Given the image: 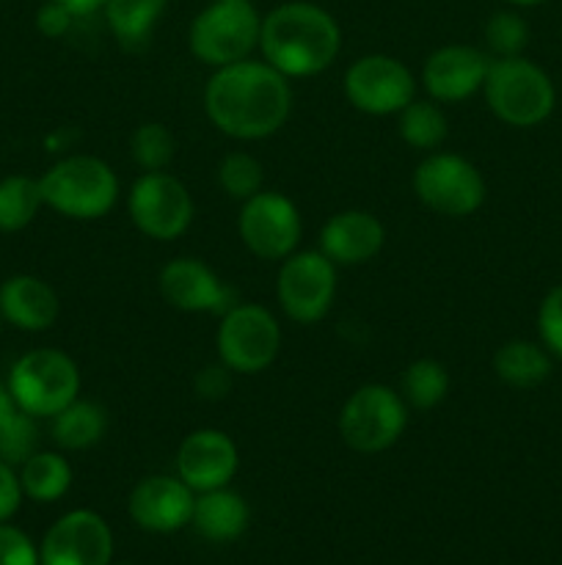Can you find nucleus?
<instances>
[{
	"label": "nucleus",
	"instance_id": "72a5a7b5",
	"mask_svg": "<svg viewBox=\"0 0 562 565\" xmlns=\"http://www.w3.org/2000/svg\"><path fill=\"white\" fill-rule=\"evenodd\" d=\"M0 565H42L39 546L14 524H0Z\"/></svg>",
	"mask_w": 562,
	"mask_h": 565
},
{
	"label": "nucleus",
	"instance_id": "473e14b6",
	"mask_svg": "<svg viewBox=\"0 0 562 565\" xmlns=\"http://www.w3.org/2000/svg\"><path fill=\"white\" fill-rule=\"evenodd\" d=\"M538 337L540 345L554 359H562V285L545 292L538 307Z\"/></svg>",
	"mask_w": 562,
	"mask_h": 565
},
{
	"label": "nucleus",
	"instance_id": "dca6fc26",
	"mask_svg": "<svg viewBox=\"0 0 562 565\" xmlns=\"http://www.w3.org/2000/svg\"><path fill=\"white\" fill-rule=\"evenodd\" d=\"M240 469V450L226 430L198 428L176 450V478L196 494L231 486Z\"/></svg>",
	"mask_w": 562,
	"mask_h": 565
},
{
	"label": "nucleus",
	"instance_id": "4468645a",
	"mask_svg": "<svg viewBox=\"0 0 562 565\" xmlns=\"http://www.w3.org/2000/svg\"><path fill=\"white\" fill-rule=\"evenodd\" d=\"M114 533L97 511L77 508L55 519L39 544L42 565H110Z\"/></svg>",
	"mask_w": 562,
	"mask_h": 565
},
{
	"label": "nucleus",
	"instance_id": "20e7f679",
	"mask_svg": "<svg viewBox=\"0 0 562 565\" xmlns=\"http://www.w3.org/2000/svg\"><path fill=\"white\" fill-rule=\"evenodd\" d=\"M483 97L490 114L507 127H538L556 105L554 83L549 72L523 55L490 58Z\"/></svg>",
	"mask_w": 562,
	"mask_h": 565
},
{
	"label": "nucleus",
	"instance_id": "393cba45",
	"mask_svg": "<svg viewBox=\"0 0 562 565\" xmlns=\"http://www.w3.org/2000/svg\"><path fill=\"white\" fill-rule=\"evenodd\" d=\"M169 0H105V22L125 50H138L152 39Z\"/></svg>",
	"mask_w": 562,
	"mask_h": 565
},
{
	"label": "nucleus",
	"instance_id": "6ab92c4d",
	"mask_svg": "<svg viewBox=\"0 0 562 565\" xmlns=\"http://www.w3.org/2000/svg\"><path fill=\"white\" fill-rule=\"evenodd\" d=\"M386 226L369 210H339L320 226L317 248L336 268L367 265L383 252Z\"/></svg>",
	"mask_w": 562,
	"mask_h": 565
},
{
	"label": "nucleus",
	"instance_id": "c85d7f7f",
	"mask_svg": "<svg viewBox=\"0 0 562 565\" xmlns=\"http://www.w3.org/2000/svg\"><path fill=\"white\" fill-rule=\"evenodd\" d=\"M215 177H218L220 191L240 204L248 202L251 196H257V193L264 188L262 160L251 152H242V149H235V152L224 154Z\"/></svg>",
	"mask_w": 562,
	"mask_h": 565
},
{
	"label": "nucleus",
	"instance_id": "2f4dec72",
	"mask_svg": "<svg viewBox=\"0 0 562 565\" xmlns=\"http://www.w3.org/2000/svg\"><path fill=\"white\" fill-rule=\"evenodd\" d=\"M39 450V419L20 412L0 428V461L20 467Z\"/></svg>",
	"mask_w": 562,
	"mask_h": 565
},
{
	"label": "nucleus",
	"instance_id": "4c0bfd02",
	"mask_svg": "<svg viewBox=\"0 0 562 565\" xmlns=\"http://www.w3.org/2000/svg\"><path fill=\"white\" fill-rule=\"evenodd\" d=\"M53 3L64 6L66 11H72V14L80 20V17H94L97 11L105 9V0H53Z\"/></svg>",
	"mask_w": 562,
	"mask_h": 565
},
{
	"label": "nucleus",
	"instance_id": "2eb2a0df",
	"mask_svg": "<svg viewBox=\"0 0 562 565\" xmlns=\"http://www.w3.org/2000/svg\"><path fill=\"white\" fill-rule=\"evenodd\" d=\"M158 290L171 309L185 315H224L235 307V290L198 257H176L160 268Z\"/></svg>",
	"mask_w": 562,
	"mask_h": 565
},
{
	"label": "nucleus",
	"instance_id": "7c9ffc66",
	"mask_svg": "<svg viewBox=\"0 0 562 565\" xmlns=\"http://www.w3.org/2000/svg\"><path fill=\"white\" fill-rule=\"evenodd\" d=\"M485 44L494 53V58H512L523 55L529 44V25L516 11H496L485 22Z\"/></svg>",
	"mask_w": 562,
	"mask_h": 565
},
{
	"label": "nucleus",
	"instance_id": "f3484780",
	"mask_svg": "<svg viewBox=\"0 0 562 565\" xmlns=\"http://www.w3.org/2000/svg\"><path fill=\"white\" fill-rule=\"evenodd\" d=\"M490 55L474 44H444L424 58L422 88L439 105L463 103L483 92Z\"/></svg>",
	"mask_w": 562,
	"mask_h": 565
},
{
	"label": "nucleus",
	"instance_id": "9b49d317",
	"mask_svg": "<svg viewBox=\"0 0 562 565\" xmlns=\"http://www.w3.org/2000/svg\"><path fill=\"white\" fill-rule=\"evenodd\" d=\"M336 298V265L320 248H298L275 274V301L287 320L314 326L331 312Z\"/></svg>",
	"mask_w": 562,
	"mask_h": 565
},
{
	"label": "nucleus",
	"instance_id": "aec40b11",
	"mask_svg": "<svg viewBox=\"0 0 562 565\" xmlns=\"http://www.w3.org/2000/svg\"><path fill=\"white\" fill-rule=\"evenodd\" d=\"M0 315L11 329L42 334L61 318V298L42 276L14 274L0 281Z\"/></svg>",
	"mask_w": 562,
	"mask_h": 565
},
{
	"label": "nucleus",
	"instance_id": "a878e982",
	"mask_svg": "<svg viewBox=\"0 0 562 565\" xmlns=\"http://www.w3.org/2000/svg\"><path fill=\"white\" fill-rule=\"evenodd\" d=\"M44 207L39 177L9 174L0 180V235L28 230Z\"/></svg>",
	"mask_w": 562,
	"mask_h": 565
},
{
	"label": "nucleus",
	"instance_id": "a211bd4d",
	"mask_svg": "<svg viewBox=\"0 0 562 565\" xmlns=\"http://www.w3.org/2000/svg\"><path fill=\"white\" fill-rule=\"evenodd\" d=\"M193 502L196 491L187 489L176 475H149L130 491L127 511L143 533L171 535L191 524Z\"/></svg>",
	"mask_w": 562,
	"mask_h": 565
},
{
	"label": "nucleus",
	"instance_id": "4be33fe9",
	"mask_svg": "<svg viewBox=\"0 0 562 565\" xmlns=\"http://www.w3.org/2000/svg\"><path fill=\"white\" fill-rule=\"evenodd\" d=\"M105 430H108V414L99 403L86 401V397H75L69 406L50 417V436L55 447L64 452L91 450L102 441Z\"/></svg>",
	"mask_w": 562,
	"mask_h": 565
},
{
	"label": "nucleus",
	"instance_id": "ea45409f",
	"mask_svg": "<svg viewBox=\"0 0 562 565\" xmlns=\"http://www.w3.org/2000/svg\"><path fill=\"white\" fill-rule=\"evenodd\" d=\"M507 3H512V6H540V3H545V0H507Z\"/></svg>",
	"mask_w": 562,
	"mask_h": 565
},
{
	"label": "nucleus",
	"instance_id": "412c9836",
	"mask_svg": "<svg viewBox=\"0 0 562 565\" xmlns=\"http://www.w3.org/2000/svg\"><path fill=\"white\" fill-rule=\"evenodd\" d=\"M191 524L209 544H231L251 524V508H248L246 497L231 491L229 486L202 491L193 502Z\"/></svg>",
	"mask_w": 562,
	"mask_h": 565
},
{
	"label": "nucleus",
	"instance_id": "f704fd0d",
	"mask_svg": "<svg viewBox=\"0 0 562 565\" xmlns=\"http://www.w3.org/2000/svg\"><path fill=\"white\" fill-rule=\"evenodd\" d=\"M231 384H235V373L220 362L204 364V367L193 375V390H196V395L207 403L226 401L231 392Z\"/></svg>",
	"mask_w": 562,
	"mask_h": 565
},
{
	"label": "nucleus",
	"instance_id": "0eeeda50",
	"mask_svg": "<svg viewBox=\"0 0 562 565\" xmlns=\"http://www.w3.org/2000/svg\"><path fill=\"white\" fill-rule=\"evenodd\" d=\"M408 412L411 408L397 390L386 384H364L342 403L336 428L353 452L378 456L402 439Z\"/></svg>",
	"mask_w": 562,
	"mask_h": 565
},
{
	"label": "nucleus",
	"instance_id": "79ce46f5",
	"mask_svg": "<svg viewBox=\"0 0 562 565\" xmlns=\"http://www.w3.org/2000/svg\"><path fill=\"white\" fill-rule=\"evenodd\" d=\"M119 565H130V563H119Z\"/></svg>",
	"mask_w": 562,
	"mask_h": 565
},
{
	"label": "nucleus",
	"instance_id": "a19ab883",
	"mask_svg": "<svg viewBox=\"0 0 562 565\" xmlns=\"http://www.w3.org/2000/svg\"><path fill=\"white\" fill-rule=\"evenodd\" d=\"M3 326H6V323H3V315H0V334H3Z\"/></svg>",
	"mask_w": 562,
	"mask_h": 565
},
{
	"label": "nucleus",
	"instance_id": "e433bc0d",
	"mask_svg": "<svg viewBox=\"0 0 562 565\" xmlns=\"http://www.w3.org/2000/svg\"><path fill=\"white\" fill-rule=\"evenodd\" d=\"M22 500H25V494H22L20 475H17V469L11 463L0 461V524L14 519Z\"/></svg>",
	"mask_w": 562,
	"mask_h": 565
},
{
	"label": "nucleus",
	"instance_id": "5701e85b",
	"mask_svg": "<svg viewBox=\"0 0 562 565\" xmlns=\"http://www.w3.org/2000/svg\"><path fill=\"white\" fill-rule=\"evenodd\" d=\"M551 359L540 342L510 340L494 353V373L512 390H534L551 375Z\"/></svg>",
	"mask_w": 562,
	"mask_h": 565
},
{
	"label": "nucleus",
	"instance_id": "f03ea898",
	"mask_svg": "<svg viewBox=\"0 0 562 565\" xmlns=\"http://www.w3.org/2000/svg\"><path fill=\"white\" fill-rule=\"evenodd\" d=\"M342 50V28L331 11L306 0H290L262 17L259 53L290 81L328 70Z\"/></svg>",
	"mask_w": 562,
	"mask_h": 565
},
{
	"label": "nucleus",
	"instance_id": "9d476101",
	"mask_svg": "<svg viewBox=\"0 0 562 565\" xmlns=\"http://www.w3.org/2000/svg\"><path fill=\"white\" fill-rule=\"evenodd\" d=\"M127 215L143 237L171 243L193 226L196 204L180 177L169 171H143L127 193Z\"/></svg>",
	"mask_w": 562,
	"mask_h": 565
},
{
	"label": "nucleus",
	"instance_id": "f8f14e48",
	"mask_svg": "<svg viewBox=\"0 0 562 565\" xmlns=\"http://www.w3.org/2000/svg\"><path fill=\"white\" fill-rule=\"evenodd\" d=\"M237 235L257 259L281 263L301 246V210L284 193L262 188L257 196L242 202L240 215H237Z\"/></svg>",
	"mask_w": 562,
	"mask_h": 565
},
{
	"label": "nucleus",
	"instance_id": "c756f323",
	"mask_svg": "<svg viewBox=\"0 0 562 565\" xmlns=\"http://www.w3.org/2000/svg\"><path fill=\"white\" fill-rule=\"evenodd\" d=\"M130 154L141 171H165L176 154L174 132L163 121H143L132 130Z\"/></svg>",
	"mask_w": 562,
	"mask_h": 565
},
{
	"label": "nucleus",
	"instance_id": "cd10ccee",
	"mask_svg": "<svg viewBox=\"0 0 562 565\" xmlns=\"http://www.w3.org/2000/svg\"><path fill=\"white\" fill-rule=\"evenodd\" d=\"M397 130L406 147L419 149V152H435L446 141L450 121L444 110L433 99H413L397 114Z\"/></svg>",
	"mask_w": 562,
	"mask_h": 565
},
{
	"label": "nucleus",
	"instance_id": "bb28decb",
	"mask_svg": "<svg viewBox=\"0 0 562 565\" xmlns=\"http://www.w3.org/2000/svg\"><path fill=\"white\" fill-rule=\"evenodd\" d=\"M450 370L439 359H417L400 375V395L413 412H430L450 395Z\"/></svg>",
	"mask_w": 562,
	"mask_h": 565
},
{
	"label": "nucleus",
	"instance_id": "f257e3e1",
	"mask_svg": "<svg viewBox=\"0 0 562 565\" xmlns=\"http://www.w3.org/2000/svg\"><path fill=\"white\" fill-rule=\"evenodd\" d=\"M204 114L209 125L235 141H264L292 114L290 77L268 61L246 58L213 70L204 83Z\"/></svg>",
	"mask_w": 562,
	"mask_h": 565
},
{
	"label": "nucleus",
	"instance_id": "b1692460",
	"mask_svg": "<svg viewBox=\"0 0 562 565\" xmlns=\"http://www.w3.org/2000/svg\"><path fill=\"white\" fill-rule=\"evenodd\" d=\"M17 475H20L25 500L39 502V505L64 500L72 489V478H75L69 461L55 450H36L25 463L17 467Z\"/></svg>",
	"mask_w": 562,
	"mask_h": 565
},
{
	"label": "nucleus",
	"instance_id": "ddd939ff",
	"mask_svg": "<svg viewBox=\"0 0 562 565\" xmlns=\"http://www.w3.org/2000/svg\"><path fill=\"white\" fill-rule=\"evenodd\" d=\"M342 92L358 114L397 116L417 99V77L395 55L369 53L347 66Z\"/></svg>",
	"mask_w": 562,
	"mask_h": 565
},
{
	"label": "nucleus",
	"instance_id": "1a4fd4ad",
	"mask_svg": "<svg viewBox=\"0 0 562 565\" xmlns=\"http://www.w3.org/2000/svg\"><path fill=\"white\" fill-rule=\"evenodd\" d=\"M413 193L419 202L444 218H468L485 204V177L468 158L455 152H428L413 169Z\"/></svg>",
	"mask_w": 562,
	"mask_h": 565
},
{
	"label": "nucleus",
	"instance_id": "6e6552de",
	"mask_svg": "<svg viewBox=\"0 0 562 565\" xmlns=\"http://www.w3.org/2000/svg\"><path fill=\"white\" fill-rule=\"evenodd\" d=\"M281 340V323L268 307L235 303L220 315L215 351L235 375H259L279 359Z\"/></svg>",
	"mask_w": 562,
	"mask_h": 565
},
{
	"label": "nucleus",
	"instance_id": "39448f33",
	"mask_svg": "<svg viewBox=\"0 0 562 565\" xmlns=\"http://www.w3.org/2000/svg\"><path fill=\"white\" fill-rule=\"evenodd\" d=\"M262 17L251 0H209L187 28V47L193 58L209 70L251 58L259 50Z\"/></svg>",
	"mask_w": 562,
	"mask_h": 565
},
{
	"label": "nucleus",
	"instance_id": "423d86ee",
	"mask_svg": "<svg viewBox=\"0 0 562 565\" xmlns=\"http://www.w3.org/2000/svg\"><path fill=\"white\" fill-rule=\"evenodd\" d=\"M11 397L25 414L50 419L80 397V367L58 348H33L11 364L6 375Z\"/></svg>",
	"mask_w": 562,
	"mask_h": 565
},
{
	"label": "nucleus",
	"instance_id": "c9c22d12",
	"mask_svg": "<svg viewBox=\"0 0 562 565\" xmlns=\"http://www.w3.org/2000/svg\"><path fill=\"white\" fill-rule=\"evenodd\" d=\"M77 17L72 11H66L64 6L53 3V0H44L36 11V31L47 39H61L72 31Z\"/></svg>",
	"mask_w": 562,
	"mask_h": 565
},
{
	"label": "nucleus",
	"instance_id": "7ed1b4c3",
	"mask_svg": "<svg viewBox=\"0 0 562 565\" xmlns=\"http://www.w3.org/2000/svg\"><path fill=\"white\" fill-rule=\"evenodd\" d=\"M44 207L69 221H99L119 202V174L97 154H66L42 177Z\"/></svg>",
	"mask_w": 562,
	"mask_h": 565
},
{
	"label": "nucleus",
	"instance_id": "58836bf2",
	"mask_svg": "<svg viewBox=\"0 0 562 565\" xmlns=\"http://www.w3.org/2000/svg\"><path fill=\"white\" fill-rule=\"evenodd\" d=\"M20 412H22V408L17 406V401L11 397L9 384H6V381H0V428H3V425L9 423L11 417H17Z\"/></svg>",
	"mask_w": 562,
	"mask_h": 565
}]
</instances>
